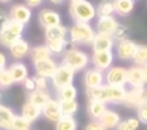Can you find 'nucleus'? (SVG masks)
I'll return each instance as SVG.
<instances>
[{
    "label": "nucleus",
    "instance_id": "nucleus-1",
    "mask_svg": "<svg viewBox=\"0 0 147 130\" xmlns=\"http://www.w3.org/2000/svg\"><path fill=\"white\" fill-rule=\"evenodd\" d=\"M89 99L100 100V102L112 103V104H122L126 95V87L125 86H109V85H102L99 87L94 89H86Z\"/></svg>",
    "mask_w": 147,
    "mask_h": 130
},
{
    "label": "nucleus",
    "instance_id": "nucleus-2",
    "mask_svg": "<svg viewBox=\"0 0 147 130\" xmlns=\"http://www.w3.org/2000/svg\"><path fill=\"white\" fill-rule=\"evenodd\" d=\"M69 14L74 22H82V24H89L90 21H92L98 16L96 8L90 3L89 0L70 1Z\"/></svg>",
    "mask_w": 147,
    "mask_h": 130
},
{
    "label": "nucleus",
    "instance_id": "nucleus-3",
    "mask_svg": "<svg viewBox=\"0 0 147 130\" xmlns=\"http://www.w3.org/2000/svg\"><path fill=\"white\" fill-rule=\"evenodd\" d=\"M96 31L90 26V24L74 22L69 29V38L73 44H92Z\"/></svg>",
    "mask_w": 147,
    "mask_h": 130
},
{
    "label": "nucleus",
    "instance_id": "nucleus-4",
    "mask_svg": "<svg viewBox=\"0 0 147 130\" xmlns=\"http://www.w3.org/2000/svg\"><path fill=\"white\" fill-rule=\"evenodd\" d=\"M90 60L91 59L89 57V55L86 52H83V51L74 47L67 50L64 52V56H63V64L72 68L74 72H80V70L86 69Z\"/></svg>",
    "mask_w": 147,
    "mask_h": 130
},
{
    "label": "nucleus",
    "instance_id": "nucleus-5",
    "mask_svg": "<svg viewBox=\"0 0 147 130\" xmlns=\"http://www.w3.org/2000/svg\"><path fill=\"white\" fill-rule=\"evenodd\" d=\"M25 30V25L20 24L17 21H9L8 25L0 33V44L3 47L9 48L14 42L22 38V33Z\"/></svg>",
    "mask_w": 147,
    "mask_h": 130
},
{
    "label": "nucleus",
    "instance_id": "nucleus-6",
    "mask_svg": "<svg viewBox=\"0 0 147 130\" xmlns=\"http://www.w3.org/2000/svg\"><path fill=\"white\" fill-rule=\"evenodd\" d=\"M74 74H76V72L72 68L68 67V65H65V64L59 65L56 73L53 74V77L51 78V79H52V85L56 89V91L63 89V87H65V86L73 85Z\"/></svg>",
    "mask_w": 147,
    "mask_h": 130
},
{
    "label": "nucleus",
    "instance_id": "nucleus-7",
    "mask_svg": "<svg viewBox=\"0 0 147 130\" xmlns=\"http://www.w3.org/2000/svg\"><path fill=\"white\" fill-rule=\"evenodd\" d=\"M146 90L144 86H139V87H129L126 90V95H125L124 103L125 107L129 108H138L142 103L146 100Z\"/></svg>",
    "mask_w": 147,
    "mask_h": 130
},
{
    "label": "nucleus",
    "instance_id": "nucleus-8",
    "mask_svg": "<svg viewBox=\"0 0 147 130\" xmlns=\"http://www.w3.org/2000/svg\"><path fill=\"white\" fill-rule=\"evenodd\" d=\"M104 83L109 86H125L126 85V69L113 65L104 72Z\"/></svg>",
    "mask_w": 147,
    "mask_h": 130
},
{
    "label": "nucleus",
    "instance_id": "nucleus-9",
    "mask_svg": "<svg viewBox=\"0 0 147 130\" xmlns=\"http://www.w3.org/2000/svg\"><path fill=\"white\" fill-rule=\"evenodd\" d=\"M115 55L112 51H104V52H94L91 56V63L94 68L102 70L103 73L107 72L109 68L113 67Z\"/></svg>",
    "mask_w": 147,
    "mask_h": 130
},
{
    "label": "nucleus",
    "instance_id": "nucleus-10",
    "mask_svg": "<svg viewBox=\"0 0 147 130\" xmlns=\"http://www.w3.org/2000/svg\"><path fill=\"white\" fill-rule=\"evenodd\" d=\"M137 44L136 42L130 40V39H125L117 43L116 46V56L117 59H120L121 61H130L133 60L134 55L137 51Z\"/></svg>",
    "mask_w": 147,
    "mask_h": 130
},
{
    "label": "nucleus",
    "instance_id": "nucleus-11",
    "mask_svg": "<svg viewBox=\"0 0 147 130\" xmlns=\"http://www.w3.org/2000/svg\"><path fill=\"white\" fill-rule=\"evenodd\" d=\"M38 21L39 25L42 28H45L46 30L53 26L61 25V17L57 12L52 11V9H42L38 14Z\"/></svg>",
    "mask_w": 147,
    "mask_h": 130
},
{
    "label": "nucleus",
    "instance_id": "nucleus-12",
    "mask_svg": "<svg viewBox=\"0 0 147 130\" xmlns=\"http://www.w3.org/2000/svg\"><path fill=\"white\" fill-rule=\"evenodd\" d=\"M83 83L86 86V89L99 87V86L104 85V73L94 67L86 69V72L83 73Z\"/></svg>",
    "mask_w": 147,
    "mask_h": 130
},
{
    "label": "nucleus",
    "instance_id": "nucleus-13",
    "mask_svg": "<svg viewBox=\"0 0 147 130\" xmlns=\"http://www.w3.org/2000/svg\"><path fill=\"white\" fill-rule=\"evenodd\" d=\"M42 115H43L48 121L55 122L56 124V122L63 117L60 102H59L57 99H52V98H51V99L45 104V107L42 108Z\"/></svg>",
    "mask_w": 147,
    "mask_h": 130
},
{
    "label": "nucleus",
    "instance_id": "nucleus-14",
    "mask_svg": "<svg viewBox=\"0 0 147 130\" xmlns=\"http://www.w3.org/2000/svg\"><path fill=\"white\" fill-rule=\"evenodd\" d=\"M59 65L52 57L47 59V60H42L38 63H34V69H35L36 75L40 77H46V78H52L53 74L56 73Z\"/></svg>",
    "mask_w": 147,
    "mask_h": 130
},
{
    "label": "nucleus",
    "instance_id": "nucleus-15",
    "mask_svg": "<svg viewBox=\"0 0 147 130\" xmlns=\"http://www.w3.org/2000/svg\"><path fill=\"white\" fill-rule=\"evenodd\" d=\"M9 17L12 21H17L20 24H26L31 20V8H29L26 4H16L11 8Z\"/></svg>",
    "mask_w": 147,
    "mask_h": 130
},
{
    "label": "nucleus",
    "instance_id": "nucleus-16",
    "mask_svg": "<svg viewBox=\"0 0 147 130\" xmlns=\"http://www.w3.org/2000/svg\"><path fill=\"white\" fill-rule=\"evenodd\" d=\"M117 22L113 16L111 17H99L96 21V26H95V31L96 34H102V35H109L112 36L116 30Z\"/></svg>",
    "mask_w": 147,
    "mask_h": 130
},
{
    "label": "nucleus",
    "instance_id": "nucleus-17",
    "mask_svg": "<svg viewBox=\"0 0 147 130\" xmlns=\"http://www.w3.org/2000/svg\"><path fill=\"white\" fill-rule=\"evenodd\" d=\"M11 56L14 59V60H22L24 57H26L28 55H30V44L25 39H18L17 42H14L13 44L8 48Z\"/></svg>",
    "mask_w": 147,
    "mask_h": 130
},
{
    "label": "nucleus",
    "instance_id": "nucleus-18",
    "mask_svg": "<svg viewBox=\"0 0 147 130\" xmlns=\"http://www.w3.org/2000/svg\"><path fill=\"white\" fill-rule=\"evenodd\" d=\"M126 85L129 87H139V86H144V78L143 72H142V67L134 65L126 69Z\"/></svg>",
    "mask_w": 147,
    "mask_h": 130
},
{
    "label": "nucleus",
    "instance_id": "nucleus-19",
    "mask_svg": "<svg viewBox=\"0 0 147 130\" xmlns=\"http://www.w3.org/2000/svg\"><path fill=\"white\" fill-rule=\"evenodd\" d=\"M92 51L94 52H104V51H112L115 46V39L109 35H102L96 34L92 42Z\"/></svg>",
    "mask_w": 147,
    "mask_h": 130
},
{
    "label": "nucleus",
    "instance_id": "nucleus-20",
    "mask_svg": "<svg viewBox=\"0 0 147 130\" xmlns=\"http://www.w3.org/2000/svg\"><path fill=\"white\" fill-rule=\"evenodd\" d=\"M9 73H11L12 78H13L14 83H22L26 78L29 77V69L24 63L21 61H16V63L11 64L8 68Z\"/></svg>",
    "mask_w": 147,
    "mask_h": 130
},
{
    "label": "nucleus",
    "instance_id": "nucleus-21",
    "mask_svg": "<svg viewBox=\"0 0 147 130\" xmlns=\"http://www.w3.org/2000/svg\"><path fill=\"white\" fill-rule=\"evenodd\" d=\"M21 116L28 120L29 122L33 124V122H35L36 120L42 116V108L39 107V105L34 104V103L28 100V102L22 105V108H21Z\"/></svg>",
    "mask_w": 147,
    "mask_h": 130
},
{
    "label": "nucleus",
    "instance_id": "nucleus-22",
    "mask_svg": "<svg viewBox=\"0 0 147 130\" xmlns=\"http://www.w3.org/2000/svg\"><path fill=\"white\" fill-rule=\"evenodd\" d=\"M121 117L117 112L112 111V109H106V112L102 115V117L99 119V122L106 127V130L109 129H116L117 126L120 125L121 122Z\"/></svg>",
    "mask_w": 147,
    "mask_h": 130
},
{
    "label": "nucleus",
    "instance_id": "nucleus-23",
    "mask_svg": "<svg viewBox=\"0 0 147 130\" xmlns=\"http://www.w3.org/2000/svg\"><path fill=\"white\" fill-rule=\"evenodd\" d=\"M106 103L100 102V100H95V99H89L87 103V113L91 117V120L99 121V119L102 117V115L106 112L107 107Z\"/></svg>",
    "mask_w": 147,
    "mask_h": 130
},
{
    "label": "nucleus",
    "instance_id": "nucleus-24",
    "mask_svg": "<svg viewBox=\"0 0 147 130\" xmlns=\"http://www.w3.org/2000/svg\"><path fill=\"white\" fill-rule=\"evenodd\" d=\"M17 115H14L13 109L4 104H0V129L9 130L13 124Z\"/></svg>",
    "mask_w": 147,
    "mask_h": 130
},
{
    "label": "nucleus",
    "instance_id": "nucleus-25",
    "mask_svg": "<svg viewBox=\"0 0 147 130\" xmlns=\"http://www.w3.org/2000/svg\"><path fill=\"white\" fill-rule=\"evenodd\" d=\"M115 5V13H117L119 16H129L134 9V0H113Z\"/></svg>",
    "mask_w": 147,
    "mask_h": 130
},
{
    "label": "nucleus",
    "instance_id": "nucleus-26",
    "mask_svg": "<svg viewBox=\"0 0 147 130\" xmlns=\"http://www.w3.org/2000/svg\"><path fill=\"white\" fill-rule=\"evenodd\" d=\"M68 29L63 25H57L53 26V28H50L46 30L45 36L46 40H61V39H67L68 35Z\"/></svg>",
    "mask_w": 147,
    "mask_h": 130
},
{
    "label": "nucleus",
    "instance_id": "nucleus-27",
    "mask_svg": "<svg viewBox=\"0 0 147 130\" xmlns=\"http://www.w3.org/2000/svg\"><path fill=\"white\" fill-rule=\"evenodd\" d=\"M51 99V95L48 90H35V91L29 94V102L34 103V104L39 105L40 108L45 107V104Z\"/></svg>",
    "mask_w": 147,
    "mask_h": 130
},
{
    "label": "nucleus",
    "instance_id": "nucleus-28",
    "mask_svg": "<svg viewBox=\"0 0 147 130\" xmlns=\"http://www.w3.org/2000/svg\"><path fill=\"white\" fill-rule=\"evenodd\" d=\"M30 56H31V60H33V63H38V61L51 59L52 53L50 52V50L47 48V46H46V44H43V46L40 44V46H35V47L31 48Z\"/></svg>",
    "mask_w": 147,
    "mask_h": 130
},
{
    "label": "nucleus",
    "instance_id": "nucleus-29",
    "mask_svg": "<svg viewBox=\"0 0 147 130\" xmlns=\"http://www.w3.org/2000/svg\"><path fill=\"white\" fill-rule=\"evenodd\" d=\"M77 87L74 85L65 86L63 89L57 90V100L59 102H69L77 99Z\"/></svg>",
    "mask_w": 147,
    "mask_h": 130
},
{
    "label": "nucleus",
    "instance_id": "nucleus-30",
    "mask_svg": "<svg viewBox=\"0 0 147 130\" xmlns=\"http://www.w3.org/2000/svg\"><path fill=\"white\" fill-rule=\"evenodd\" d=\"M77 120L70 116H63L55 125V130H77Z\"/></svg>",
    "mask_w": 147,
    "mask_h": 130
},
{
    "label": "nucleus",
    "instance_id": "nucleus-31",
    "mask_svg": "<svg viewBox=\"0 0 147 130\" xmlns=\"http://www.w3.org/2000/svg\"><path fill=\"white\" fill-rule=\"evenodd\" d=\"M68 42L67 39H61V40H46V46L50 50L52 55H60V53L65 52Z\"/></svg>",
    "mask_w": 147,
    "mask_h": 130
},
{
    "label": "nucleus",
    "instance_id": "nucleus-32",
    "mask_svg": "<svg viewBox=\"0 0 147 130\" xmlns=\"http://www.w3.org/2000/svg\"><path fill=\"white\" fill-rule=\"evenodd\" d=\"M113 13H115L113 1L104 0V1L99 3V5L96 7V14L99 17H111Z\"/></svg>",
    "mask_w": 147,
    "mask_h": 130
},
{
    "label": "nucleus",
    "instance_id": "nucleus-33",
    "mask_svg": "<svg viewBox=\"0 0 147 130\" xmlns=\"http://www.w3.org/2000/svg\"><path fill=\"white\" fill-rule=\"evenodd\" d=\"M61 113L63 116L74 117V115L78 111V102L77 100H69V102H60Z\"/></svg>",
    "mask_w": 147,
    "mask_h": 130
},
{
    "label": "nucleus",
    "instance_id": "nucleus-34",
    "mask_svg": "<svg viewBox=\"0 0 147 130\" xmlns=\"http://www.w3.org/2000/svg\"><path fill=\"white\" fill-rule=\"evenodd\" d=\"M133 63L138 67H143L147 64V46L138 44L136 51V55L133 57Z\"/></svg>",
    "mask_w": 147,
    "mask_h": 130
},
{
    "label": "nucleus",
    "instance_id": "nucleus-35",
    "mask_svg": "<svg viewBox=\"0 0 147 130\" xmlns=\"http://www.w3.org/2000/svg\"><path fill=\"white\" fill-rule=\"evenodd\" d=\"M9 130H31V122H29L26 119H24L21 115L16 116L13 124Z\"/></svg>",
    "mask_w": 147,
    "mask_h": 130
},
{
    "label": "nucleus",
    "instance_id": "nucleus-36",
    "mask_svg": "<svg viewBox=\"0 0 147 130\" xmlns=\"http://www.w3.org/2000/svg\"><path fill=\"white\" fill-rule=\"evenodd\" d=\"M13 78H12L11 73H9L8 68L4 70H0V90L9 89L13 85Z\"/></svg>",
    "mask_w": 147,
    "mask_h": 130
},
{
    "label": "nucleus",
    "instance_id": "nucleus-37",
    "mask_svg": "<svg viewBox=\"0 0 147 130\" xmlns=\"http://www.w3.org/2000/svg\"><path fill=\"white\" fill-rule=\"evenodd\" d=\"M128 35H129V29L125 25H122V24H119L113 33V35H112V38L117 42H121V40L128 39Z\"/></svg>",
    "mask_w": 147,
    "mask_h": 130
},
{
    "label": "nucleus",
    "instance_id": "nucleus-38",
    "mask_svg": "<svg viewBox=\"0 0 147 130\" xmlns=\"http://www.w3.org/2000/svg\"><path fill=\"white\" fill-rule=\"evenodd\" d=\"M137 117L141 121V124L147 125V99L137 108Z\"/></svg>",
    "mask_w": 147,
    "mask_h": 130
},
{
    "label": "nucleus",
    "instance_id": "nucleus-39",
    "mask_svg": "<svg viewBox=\"0 0 147 130\" xmlns=\"http://www.w3.org/2000/svg\"><path fill=\"white\" fill-rule=\"evenodd\" d=\"M34 79H35L36 83V90H48V78L35 74Z\"/></svg>",
    "mask_w": 147,
    "mask_h": 130
},
{
    "label": "nucleus",
    "instance_id": "nucleus-40",
    "mask_svg": "<svg viewBox=\"0 0 147 130\" xmlns=\"http://www.w3.org/2000/svg\"><path fill=\"white\" fill-rule=\"evenodd\" d=\"M22 85H24V89H25L26 91L29 92V94L36 90V83H35V79H34V77H28L22 82Z\"/></svg>",
    "mask_w": 147,
    "mask_h": 130
},
{
    "label": "nucleus",
    "instance_id": "nucleus-41",
    "mask_svg": "<svg viewBox=\"0 0 147 130\" xmlns=\"http://www.w3.org/2000/svg\"><path fill=\"white\" fill-rule=\"evenodd\" d=\"M83 130H106V127L103 126L99 121H95V120H91L89 124L85 126Z\"/></svg>",
    "mask_w": 147,
    "mask_h": 130
},
{
    "label": "nucleus",
    "instance_id": "nucleus-42",
    "mask_svg": "<svg viewBox=\"0 0 147 130\" xmlns=\"http://www.w3.org/2000/svg\"><path fill=\"white\" fill-rule=\"evenodd\" d=\"M9 21H11L9 14H7L5 12H3V11H0V33H1V31H3V29L8 25Z\"/></svg>",
    "mask_w": 147,
    "mask_h": 130
},
{
    "label": "nucleus",
    "instance_id": "nucleus-43",
    "mask_svg": "<svg viewBox=\"0 0 147 130\" xmlns=\"http://www.w3.org/2000/svg\"><path fill=\"white\" fill-rule=\"evenodd\" d=\"M126 122H128L134 130H137L139 127V125H141V121L138 120V117H130V119L126 120Z\"/></svg>",
    "mask_w": 147,
    "mask_h": 130
},
{
    "label": "nucleus",
    "instance_id": "nucleus-44",
    "mask_svg": "<svg viewBox=\"0 0 147 130\" xmlns=\"http://www.w3.org/2000/svg\"><path fill=\"white\" fill-rule=\"evenodd\" d=\"M43 1H45V0H25L26 5H28L29 8H36V7H39Z\"/></svg>",
    "mask_w": 147,
    "mask_h": 130
},
{
    "label": "nucleus",
    "instance_id": "nucleus-45",
    "mask_svg": "<svg viewBox=\"0 0 147 130\" xmlns=\"http://www.w3.org/2000/svg\"><path fill=\"white\" fill-rule=\"evenodd\" d=\"M116 130H134V129L128 124V122H126V120H125V121L120 122V125L116 127Z\"/></svg>",
    "mask_w": 147,
    "mask_h": 130
},
{
    "label": "nucleus",
    "instance_id": "nucleus-46",
    "mask_svg": "<svg viewBox=\"0 0 147 130\" xmlns=\"http://www.w3.org/2000/svg\"><path fill=\"white\" fill-rule=\"evenodd\" d=\"M7 69V56L3 52H0V70Z\"/></svg>",
    "mask_w": 147,
    "mask_h": 130
},
{
    "label": "nucleus",
    "instance_id": "nucleus-47",
    "mask_svg": "<svg viewBox=\"0 0 147 130\" xmlns=\"http://www.w3.org/2000/svg\"><path fill=\"white\" fill-rule=\"evenodd\" d=\"M142 72H143V78H144V83H147V64L142 67Z\"/></svg>",
    "mask_w": 147,
    "mask_h": 130
},
{
    "label": "nucleus",
    "instance_id": "nucleus-48",
    "mask_svg": "<svg viewBox=\"0 0 147 130\" xmlns=\"http://www.w3.org/2000/svg\"><path fill=\"white\" fill-rule=\"evenodd\" d=\"M50 1H51L52 4H61L63 1H64V0H50Z\"/></svg>",
    "mask_w": 147,
    "mask_h": 130
},
{
    "label": "nucleus",
    "instance_id": "nucleus-49",
    "mask_svg": "<svg viewBox=\"0 0 147 130\" xmlns=\"http://www.w3.org/2000/svg\"><path fill=\"white\" fill-rule=\"evenodd\" d=\"M9 0H0V3H8Z\"/></svg>",
    "mask_w": 147,
    "mask_h": 130
},
{
    "label": "nucleus",
    "instance_id": "nucleus-50",
    "mask_svg": "<svg viewBox=\"0 0 147 130\" xmlns=\"http://www.w3.org/2000/svg\"><path fill=\"white\" fill-rule=\"evenodd\" d=\"M70 1H77V0H70Z\"/></svg>",
    "mask_w": 147,
    "mask_h": 130
},
{
    "label": "nucleus",
    "instance_id": "nucleus-51",
    "mask_svg": "<svg viewBox=\"0 0 147 130\" xmlns=\"http://www.w3.org/2000/svg\"><path fill=\"white\" fill-rule=\"evenodd\" d=\"M146 99H147V92H146Z\"/></svg>",
    "mask_w": 147,
    "mask_h": 130
}]
</instances>
